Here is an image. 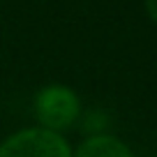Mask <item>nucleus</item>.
<instances>
[{"label":"nucleus","instance_id":"nucleus-1","mask_svg":"<svg viewBox=\"0 0 157 157\" xmlns=\"http://www.w3.org/2000/svg\"><path fill=\"white\" fill-rule=\"evenodd\" d=\"M81 116V99L69 86L51 83L35 95V118L39 127L63 134Z\"/></svg>","mask_w":157,"mask_h":157},{"label":"nucleus","instance_id":"nucleus-2","mask_svg":"<svg viewBox=\"0 0 157 157\" xmlns=\"http://www.w3.org/2000/svg\"><path fill=\"white\" fill-rule=\"evenodd\" d=\"M0 157H72V148L63 134L28 127L0 143Z\"/></svg>","mask_w":157,"mask_h":157},{"label":"nucleus","instance_id":"nucleus-3","mask_svg":"<svg viewBox=\"0 0 157 157\" xmlns=\"http://www.w3.org/2000/svg\"><path fill=\"white\" fill-rule=\"evenodd\" d=\"M72 157H134V155L127 143L113 134H93L76 150H72Z\"/></svg>","mask_w":157,"mask_h":157},{"label":"nucleus","instance_id":"nucleus-4","mask_svg":"<svg viewBox=\"0 0 157 157\" xmlns=\"http://www.w3.org/2000/svg\"><path fill=\"white\" fill-rule=\"evenodd\" d=\"M143 2H146V12H148V16H150V19L157 23V0H143Z\"/></svg>","mask_w":157,"mask_h":157}]
</instances>
